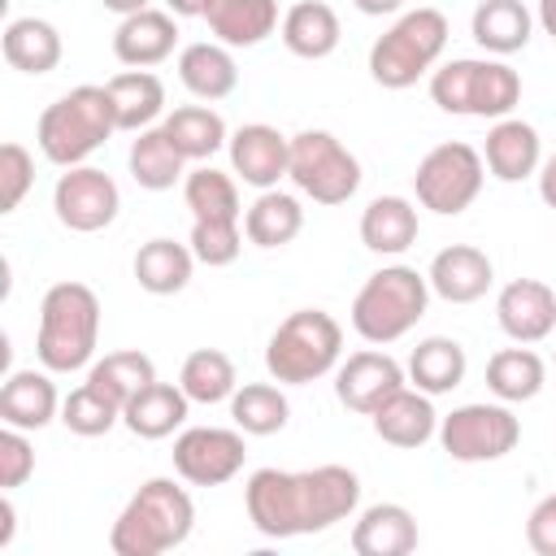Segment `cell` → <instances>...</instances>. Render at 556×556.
Instances as JSON below:
<instances>
[{
    "label": "cell",
    "instance_id": "cell-1",
    "mask_svg": "<svg viewBox=\"0 0 556 556\" xmlns=\"http://www.w3.org/2000/svg\"><path fill=\"white\" fill-rule=\"evenodd\" d=\"M248 521L265 539L321 534L334 521H348L361 504V478L348 465L317 469H256L243 486Z\"/></svg>",
    "mask_w": 556,
    "mask_h": 556
},
{
    "label": "cell",
    "instance_id": "cell-2",
    "mask_svg": "<svg viewBox=\"0 0 556 556\" xmlns=\"http://www.w3.org/2000/svg\"><path fill=\"white\" fill-rule=\"evenodd\" d=\"M191 530H195L191 491L178 486L174 478H148L117 513L109 530V552L113 556H165L182 547Z\"/></svg>",
    "mask_w": 556,
    "mask_h": 556
},
{
    "label": "cell",
    "instance_id": "cell-3",
    "mask_svg": "<svg viewBox=\"0 0 556 556\" xmlns=\"http://www.w3.org/2000/svg\"><path fill=\"white\" fill-rule=\"evenodd\" d=\"M100 343V300L87 282H52L39 300L35 356L52 374H74L91 365Z\"/></svg>",
    "mask_w": 556,
    "mask_h": 556
},
{
    "label": "cell",
    "instance_id": "cell-4",
    "mask_svg": "<svg viewBox=\"0 0 556 556\" xmlns=\"http://www.w3.org/2000/svg\"><path fill=\"white\" fill-rule=\"evenodd\" d=\"M113 135H117L113 100H109V87H96V83H83V87H70L65 96H56L39 113V126H35L39 152L61 169L87 165V156L100 152Z\"/></svg>",
    "mask_w": 556,
    "mask_h": 556
},
{
    "label": "cell",
    "instance_id": "cell-5",
    "mask_svg": "<svg viewBox=\"0 0 556 556\" xmlns=\"http://www.w3.org/2000/svg\"><path fill=\"white\" fill-rule=\"evenodd\" d=\"M430 308V278L417 274L413 265H382L374 269L356 300H352V330L374 343L387 348L395 339H404Z\"/></svg>",
    "mask_w": 556,
    "mask_h": 556
},
{
    "label": "cell",
    "instance_id": "cell-6",
    "mask_svg": "<svg viewBox=\"0 0 556 556\" xmlns=\"http://www.w3.org/2000/svg\"><path fill=\"white\" fill-rule=\"evenodd\" d=\"M430 100L452 117H508L521 104V74L504 56H456L430 74Z\"/></svg>",
    "mask_w": 556,
    "mask_h": 556
},
{
    "label": "cell",
    "instance_id": "cell-7",
    "mask_svg": "<svg viewBox=\"0 0 556 556\" xmlns=\"http://www.w3.org/2000/svg\"><path fill=\"white\" fill-rule=\"evenodd\" d=\"M343 326L326 308H295L265 343V374L282 387H308L339 365Z\"/></svg>",
    "mask_w": 556,
    "mask_h": 556
},
{
    "label": "cell",
    "instance_id": "cell-8",
    "mask_svg": "<svg viewBox=\"0 0 556 556\" xmlns=\"http://www.w3.org/2000/svg\"><path fill=\"white\" fill-rule=\"evenodd\" d=\"M447 48V17L430 4L400 13L369 48V78L387 91H404L417 78L434 74V61Z\"/></svg>",
    "mask_w": 556,
    "mask_h": 556
},
{
    "label": "cell",
    "instance_id": "cell-9",
    "mask_svg": "<svg viewBox=\"0 0 556 556\" xmlns=\"http://www.w3.org/2000/svg\"><path fill=\"white\" fill-rule=\"evenodd\" d=\"M287 178L313 204H348L361 187V161L330 135V130H300L291 135V165Z\"/></svg>",
    "mask_w": 556,
    "mask_h": 556
},
{
    "label": "cell",
    "instance_id": "cell-10",
    "mask_svg": "<svg viewBox=\"0 0 556 556\" xmlns=\"http://www.w3.org/2000/svg\"><path fill=\"white\" fill-rule=\"evenodd\" d=\"M486 182V161L473 143H439L430 148L421 161H417V174H413V191H417V204L439 213V217H456L465 213L478 191Z\"/></svg>",
    "mask_w": 556,
    "mask_h": 556
},
{
    "label": "cell",
    "instance_id": "cell-11",
    "mask_svg": "<svg viewBox=\"0 0 556 556\" xmlns=\"http://www.w3.org/2000/svg\"><path fill=\"white\" fill-rule=\"evenodd\" d=\"M439 447L460 460V465H486V460H504L517 443H521V421L513 417V408L500 404H460L447 417H439Z\"/></svg>",
    "mask_w": 556,
    "mask_h": 556
},
{
    "label": "cell",
    "instance_id": "cell-12",
    "mask_svg": "<svg viewBox=\"0 0 556 556\" xmlns=\"http://www.w3.org/2000/svg\"><path fill=\"white\" fill-rule=\"evenodd\" d=\"M243 439L239 426H187L174 439V473L191 486H222L248 460Z\"/></svg>",
    "mask_w": 556,
    "mask_h": 556
},
{
    "label": "cell",
    "instance_id": "cell-13",
    "mask_svg": "<svg viewBox=\"0 0 556 556\" xmlns=\"http://www.w3.org/2000/svg\"><path fill=\"white\" fill-rule=\"evenodd\" d=\"M122 191L117 182L96 165H70L52 187V213L74 235H96L117 222Z\"/></svg>",
    "mask_w": 556,
    "mask_h": 556
},
{
    "label": "cell",
    "instance_id": "cell-14",
    "mask_svg": "<svg viewBox=\"0 0 556 556\" xmlns=\"http://www.w3.org/2000/svg\"><path fill=\"white\" fill-rule=\"evenodd\" d=\"M408 382L404 365L382 352V348H365V352H352L339 369H334V395L343 408L369 417L387 395H395L400 387Z\"/></svg>",
    "mask_w": 556,
    "mask_h": 556
},
{
    "label": "cell",
    "instance_id": "cell-15",
    "mask_svg": "<svg viewBox=\"0 0 556 556\" xmlns=\"http://www.w3.org/2000/svg\"><path fill=\"white\" fill-rule=\"evenodd\" d=\"M226 152H230V174L256 191L278 187V178H287V165H291V139L265 122H248L230 130Z\"/></svg>",
    "mask_w": 556,
    "mask_h": 556
},
{
    "label": "cell",
    "instance_id": "cell-16",
    "mask_svg": "<svg viewBox=\"0 0 556 556\" xmlns=\"http://www.w3.org/2000/svg\"><path fill=\"white\" fill-rule=\"evenodd\" d=\"M495 321L513 343H543L556 330V291L539 278H513L495 295Z\"/></svg>",
    "mask_w": 556,
    "mask_h": 556
},
{
    "label": "cell",
    "instance_id": "cell-17",
    "mask_svg": "<svg viewBox=\"0 0 556 556\" xmlns=\"http://www.w3.org/2000/svg\"><path fill=\"white\" fill-rule=\"evenodd\" d=\"M426 278H430V291L439 300H447V304H473V300H482L491 291L495 265L473 243H447L443 252H434Z\"/></svg>",
    "mask_w": 556,
    "mask_h": 556
},
{
    "label": "cell",
    "instance_id": "cell-18",
    "mask_svg": "<svg viewBox=\"0 0 556 556\" xmlns=\"http://www.w3.org/2000/svg\"><path fill=\"white\" fill-rule=\"evenodd\" d=\"M369 421H374V434H378L382 443L404 447V452H413V447H421V443H430V439L439 434V413H434L430 395L417 391L413 382H404L395 395H387V400L369 413Z\"/></svg>",
    "mask_w": 556,
    "mask_h": 556
},
{
    "label": "cell",
    "instance_id": "cell-19",
    "mask_svg": "<svg viewBox=\"0 0 556 556\" xmlns=\"http://www.w3.org/2000/svg\"><path fill=\"white\" fill-rule=\"evenodd\" d=\"M174 43H178V26H174V13L165 9H139L130 17L117 22L113 30V56L126 65V70H152L161 61L174 56Z\"/></svg>",
    "mask_w": 556,
    "mask_h": 556
},
{
    "label": "cell",
    "instance_id": "cell-20",
    "mask_svg": "<svg viewBox=\"0 0 556 556\" xmlns=\"http://www.w3.org/2000/svg\"><path fill=\"white\" fill-rule=\"evenodd\" d=\"M482 161H486V174L500 178V182H521L530 174H539L543 165V139L530 122L521 117H500L491 130H486V143H482Z\"/></svg>",
    "mask_w": 556,
    "mask_h": 556
},
{
    "label": "cell",
    "instance_id": "cell-21",
    "mask_svg": "<svg viewBox=\"0 0 556 556\" xmlns=\"http://www.w3.org/2000/svg\"><path fill=\"white\" fill-rule=\"evenodd\" d=\"M48 374L52 369H13L4 378V387H0V421L4 426H17L30 434L61 417V395Z\"/></svg>",
    "mask_w": 556,
    "mask_h": 556
},
{
    "label": "cell",
    "instance_id": "cell-22",
    "mask_svg": "<svg viewBox=\"0 0 556 556\" xmlns=\"http://www.w3.org/2000/svg\"><path fill=\"white\" fill-rule=\"evenodd\" d=\"M204 22L208 35L226 48H256L282 26L278 0H208Z\"/></svg>",
    "mask_w": 556,
    "mask_h": 556
},
{
    "label": "cell",
    "instance_id": "cell-23",
    "mask_svg": "<svg viewBox=\"0 0 556 556\" xmlns=\"http://www.w3.org/2000/svg\"><path fill=\"white\" fill-rule=\"evenodd\" d=\"M417 547V517L404 504H369L356 513L352 552L356 556H408Z\"/></svg>",
    "mask_w": 556,
    "mask_h": 556
},
{
    "label": "cell",
    "instance_id": "cell-24",
    "mask_svg": "<svg viewBox=\"0 0 556 556\" xmlns=\"http://www.w3.org/2000/svg\"><path fill=\"white\" fill-rule=\"evenodd\" d=\"M191 413V400L178 382H148L143 391H135L122 408V426L135 439H169Z\"/></svg>",
    "mask_w": 556,
    "mask_h": 556
},
{
    "label": "cell",
    "instance_id": "cell-25",
    "mask_svg": "<svg viewBox=\"0 0 556 556\" xmlns=\"http://www.w3.org/2000/svg\"><path fill=\"white\" fill-rule=\"evenodd\" d=\"M178 83L195 96V100H226L239 87V65H235V48L217 43V39H200L187 43L178 52Z\"/></svg>",
    "mask_w": 556,
    "mask_h": 556
},
{
    "label": "cell",
    "instance_id": "cell-26",
    "mask_svg": "<svg viewBox=\"0 0 556 556\" xmlns=\"http://www.w3.org/2000/svg\"><path fill=\"white\" fill-rule=\"evenodd\" d=\"M282 43L291 56L300 61H321L339 48L343 39V26H339V13L326 4V0H295L287 13H282Z\"/></svg>",
    "mask_w": 556,
    "mask_h": 556
},
{
    "label": "cell",
    "instance_id": "cell-27",
    "mask_svg": "<svg viewBox=\"0 0 556 556\" xmlns=\"http://www.w3.org/2000/svg\"><path fill=\"white\" fill-rule=\"evenodd\" d=\"M417 208L404 195H374L361 213V243L378 256H400L417 243Z\"/></svg>",
    "mask_w": 556,
    "mask_h": 556
},
{
    "label": "cell",
    "instance_id": "cell-28",
    "mask_svg": "<svg viewBox=\"0 0 556 556\" xmlns=\"http://www.w3.org/2000/svg\"><path fill=\"white\" fill-rule=\"evenodd\" d=\"M469 35L491 56H513L534 35V13L521 0H482L469 17Z\"/></svg>",
    "mask_w": 556,
    "mask_h": 556
},
{
    "label": "cell",
    "instance_id": "cell-29",
    "mask_svg": "<svg viewBox=\"0 0 556 556\" xmlns=\"http://www.w3.org/2000/svg\"><path fill=\"white\" fill-rule=\"evenodd\" d=\"M104 87H109V100H113L117 130L139 135V130L156 126V117L165 113V83L152 70H122Z\"/></svg>",
    "mask_w": 556,
    "mask_h": 556
},
{
    "label": "cell",
    "instance_id": "cell-30",
    "mask_svg": "<svg viewBox=\"0 0 556 556\" xmlns=\"http://www.w3.org/2000/svg\"><path fill=\"white\" fill-rule=\"evenodd\" d=\"M135 282L148 291V295H178L187 282H191V269H195V252L191 243H178V239H148L139 243L135 252Z\"/></svg>",
    "mask_w": 556,
    "mask_h": 556
},
{
    "label": "cell",
    "instance_id": "cell-31",
    "mask_svg": "<svg viewBox=\"0 0 556 556\" xmlns=\"http://www.w3.org/2000/svg\"><path fill=\"white\" fill-rule=\"evenodd\" d=\"M465 369H469L465 348H460L452 334H430V339H421V343L408 352V365H404L408 382H413L417 391H426V395H447V391H456V387L465 382Z\"/></svg>",
    "mask_w": 556,
    "mask_h": 556
},
{
    "label": "cell",
    "instance_id": "cell-32",
    "mask_svg": "<svg viewBox=\"0 0 556 556\" xmlns=\"http://www.w3.org/2000/svg\"><path fill=\"white\" fill-rule=\"evenodd\" d=\"M0 48H4V61L22 74H48L61 65V30L48 22V17H13L0 35Z\"/></svg>",
    "mask_w": 556,
    "mask_h": 556
},
{
    "label": "cell",
    "instance_id": "cell-33",
    "mask_svg": "<svg viewBox=\"0 0 556 556\" xmlns=\"http://www.w3.org/2000/svg\"><path fill=\"white\" fill-rule=\"evenodd\" d=\"M126 165H130V178H135L143 191H169L174 182L187 178V156L174 148V139L165 135V126L139 130V135L130 139Z\"/></svg>",
    "mask_w": 556,
    "mask_h": 556
},
{
    "label": "cell",
    "instance_id": "cell-34",
    "mask_svg": "<svg viewBox=\"0 0 556 556\" xmlns=\"http://www.w3.org/2000/svg\"><path fill=\"white\" fill-rule=\"evenodd\" d=\"M547 382V365L539 352H530V343H517V348H500L491 361H486V391L504 404H526L543 391Z\"/></svg>",
    "mask_w": 556,
    "mask_h": 556
},
{
    "label": "cell",
    "instance_id": "cell-35",
    "mask_svg": "<svg viewBox=\"0 0 556 556\" xmlns=\"http://www.w3.org/2000/svg\"><path fill=\"white\" fill-rule=\"evenodd\" d=\"M300 230H304V208L295 195H287L278 187L261 191L243 213V235L256 248H287Z\"/></svg>",
    "mask_w": 556,
    "mask_h": 556
},
{
    "label": "cell",
    "instance_id": "cell-36",
    "mask_svg": "<svg viewBox=\"0 0 556 556\" xmlns=\"http://www.w3.org/2000/svg\"><path fill=\"white\" fill-rule=\"evenodd\" d=\"M182 200L191 208V222H243L239 182L235 174H222L213 165H195L182 178Z\"/></svg>",
    "mask_w": 556,
    "mask_h": 556
},
{
    "label": "cell",
    "instance_id": "cell-37",
    "mask_svg": "<svg viewBox=\"0 0 556 556\" xmlns=\"http://www.w3.org/2000/svg\"><path fill=\"white\" fill-rule=\"evenodd\" d=\"M161 126H165V135L174 139V148H178L187 161H208L217 148L230 143V130H226L222 113L208 109V104H182V109L165 113Z\"/></svg>",
    "mask_w": 556,
    "mask_h": 556
},
{
    "label": "cell",
    "instance_id": "cell-38",
    "mask_svg": "<svg viewBox=\"0 0 556 556\" xmlns=\"http://www.w3.org/2000/svg\"><path fill=\"white\" fill-rule=\"evenodd\" d=\"M178 387L187 391L191 404H230L239 374L222 348H195L178 369Z\"/></svg>",
    "mask_w": 556,
    "mask_h": 556
},
{
    "label": "cell",
    "instance_id": "cell-39",
    "mask_svg": "<svg viewBox=\"0 0 556 556\" xmlns=\"http://www.w3.org/2000/svg\"><path fill=\"white\" fill-rule=\"evenodd\" d=\"M287 417H291V404L282 395V382L278 387L274 382H243L230 395V421L243 434H256V439L278 434L287 426Z\"/></svg>",
    "mask_w": 556,
    "mask_h": 556
},
{
    "label": "cell",
    "instance_id": "cell-40",
    "mask_svg": "<svg viewBox=\"0 0 556 556\" xmlns=\"http://www.w3.org/2000/svg\"><path fill=\"white\" fill-rule=\"evenodd\" d=\"M87 382H96L104 395H113V400L126 408V400H130L135 391H143L148 382H156V365H152L148 352L126 348V352H109L104 361H96V365L87 369Z\"/></svg>",
    "mask_w": 556,
    "mask_h": 556
},
{
    "label": "cell",
    "instance_id": "cell-41",
    "mask_svg": "<svg viewBox=\"0 0 556 556\" xmlns=\"http://www.w3.org/2000/svg\"><path fill=\"white\" fill-rule=\"evenodd\" d=\"M117 421H122V404H117L113 395H104L96 382H83V387H74V391L61 400V426H65L70 434L100 439V434H109Z\"/></svg>",
    "mask_w": 556,
    "mask_h": 556
},
{
    "label": "cell",
    "instance_id": "cell-42",
    "mask_svg": "<svg viewBox=\"0 0 556 556\" xmlns=\"http://www.w3.org/2000/svg\"><path fill=\"white\" fill-rule=\"evenodd\" d=\"M191 252L200 265L208 269H222V265H235L239 252H243V226L239 222H191Z\"/></svg>",
    "mask_w": 556,
    "mask_h": 556
},
{
    "label": "cell",
    "instance_id": "cell-43",
    "mask_svg": "<svg viewBox=\"0 0 556 556\" xmlns=\"http://www.w3.org/2000/svg\"><path fill=\"white\" fill-rule=\"evenodd\" d=\"M30 187H35V156L17 139L0 143V213H13Z\"/></svg>",
    "mask_w": 556,
    "mask_h": 556
},
{
    "label": "cell",
    "instance_id": "cell-44",
    "mask_svg": "<svg viewBox=\"0 0 556 556\" xmlns=\"http://www.w3.org/2000/svg\"><path fill=\"white\" fill-rule=\"evenodd\" d=\"M30 473H35V447L26 430L4 426L0 430V491H17Z\"/></svg>",
    "mask_w": 556,
    "mask_h": 556
},
{
    "label": "cell",
    "instance_id": "cell-45",
    "mask_svg": "<svg viewBox=\"0 0 556 556\" xmlns=\"http://www.w3.org/2000/svg\"><path fill=\"white\" fill-rule=\"evenodd\" d=\"M526 543L539 556H556V491L543 495L526 517Z\"/></svg>",
    "mask_w": 556,
    "mask_h": 556
},
{
    "label": "cell",
    "instance_id": "cell-46",
    "mask_svg": "<svg viewBox=\"0 0 556 556\" xmlns=\"http://www.w3.org/2000/svg\"><path fill=\"white\" fill-rule=\"evenodd\" d=\"M539 195H543L547 208H556V156H547L539 165Z\"/></svg>",
    "mask_w": 556,
    "mask_h": 556
},
{
    "label": "cell",
    "instance_id": "cell-47",
    "mask_svg": "<svg viewBox=\"0 0 556 556\" xmlns=\"http://www.w3.org/2000/svg\"><path fill=\"white\" fill-rule=\"evenodd\" d=\"M13 526H17V513H13V500H9V491H4V495H0V547L13 543Z\"/></svg>",
    "mask_w": 556,
    "mask_h": 556
},
{
    "label": "cell",
    "instance_id": "cell-48",
    "mask_svg": "<svg viewBox=\"0 0 556 556\" xmlns=\"http://www.w3.org/2000/svg\"><path fill=\"white\" fill-rule=\"evenodd\" d=\"M365 17H387V13H400L404 9V0H352Z\"/></svg>",
    "mask_w": 556,
    "mask_h": 556
},
{
    "label": "cell",
    "instance_id": "cell-49",
    "mask_svg": "<svg viewBox=\"0 0 556 556\" xmlns=\"http://www.w3.org/2000/svg\"><path fill=\"white\" fill-rule=\"evenodd\" d=\"M174 17H204V4L208 0H165Z\"/></svg>",
    "mask_w": 556,
    "mask_h": 556
},
{
    "label": "cell",
    "instance_id": "cell-50",
    "mask_svg": "<svg viewBox=\"0 0 556 556\" xmlns=\"http://www.w3.org/2000/svg\"><path fill=\"white\" fill-rule=\"evenodd\" d=\"M109 13H117V17H130V13H139V9H148V0H100Z\"/></svg>",
    "mask_w": 556,
    "mask_h": 556
},
{
    "label": "cell",
    "instance_id": "cell-51",
    "mask_svg": "<svg viewBox=\"0 0 556 556\" xmlns=\"http://www.w3.org/2000/svg\"><path fill=\"white\" fill-rule=\"evenodd\" d=\"M539 26L556 39V0H539Z\"/></svg>",
    "mask_w": 556,
    "mask_h": 556
},
{
    "label": "cell",
    "instance_id": "cell-52",
    "mask_svg": "<svg viewBox=\"0 0 556 556\" xmlns=\"http://www.w3.org/2000/svg\"><path fill=\"white\" fill-rule=\"evenodd\" d=\"M552 365H556V348H552Z\"/></svg>",
    "mask_w": 556,
    "mask_h": 556
}]
</instances>
